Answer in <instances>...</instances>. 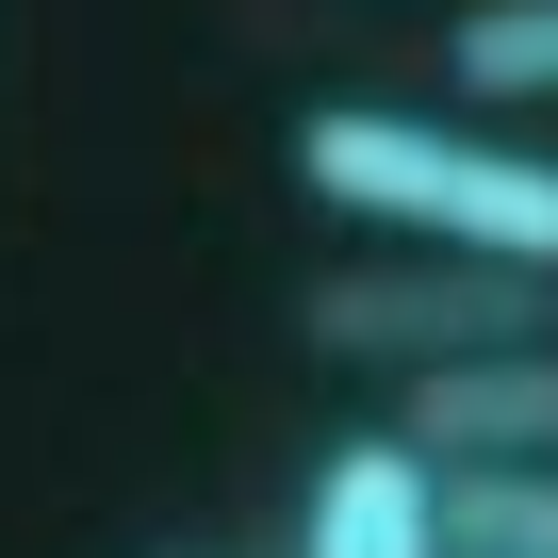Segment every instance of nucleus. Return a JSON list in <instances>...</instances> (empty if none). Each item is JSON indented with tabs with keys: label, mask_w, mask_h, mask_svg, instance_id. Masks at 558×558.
Listing matches in <instances>:
<instances>
[{
	"label": "nucleus",
	"mask_w": 558,
	"mask_h": 558,
	"mask_svg": "<svg viewBox=\"0 0 558 558\" xmlns=\"http://www.w3.org/2000/svg\"><path fill=\"white\" fill-rule=\"evenodd\" d=\"M296 197H329L378 246L558 279V165H525L493 132H444V116H395V99H313L296 116Z\"/></svg>",
	"instance_id": "obj_1"
},
{
	"label": "nucleus",
	"mask_w": 558,
	"mask_h": 558,
	"mask_svg": "<svg viewBox=\"0 0 558 558\" xmlns=\"http://www.w3.org/2000/svg\"><path fill=\"white\" fill-rule=\"evenodd\" d=\"M296 345L395 395V378H444V362H493V345H558V279L444 263V246H345V263L296 279Z\"/></svg>",
	"instance_id": "obj_2"
},
{
	"label": "nucleus",
	"mask_w": 558,
	"mask_h": 558,
	"mask_svg": "<svg viewBox=\"0 0 558 558\" xmlns=\"http://www.w3.org/2000/svg\"><path fill=\"white\" fill-rule=\"evenodd\" d=\"M395 444L427 476H460V460H558V345H493V362L395 378Z\"/></svg>",
	"instance_id": "obj_3"
},
{
	"label": "nucleus",
	"mask_w": 558,
	"mask_h": 558,
	"mask_svg": "<svg viewBox=\"0 0 558 558\" xmlns=\"http://www.w3.org/2000/svg\"><path fill=\"white\" fill-rule=\"evenodd\" d=\"M296 558H444V542H427V460H411L395 427L329 444V460L296 476Z\"/></svg>",
	"instance_id": "obj_4"
},
{
	"label": "nucleus",
	"mask_w": 558,
	"mask_h": 558,
	"mask_svg": "<svg viewBox=\"0 0 558 558\" xmlns=\"http://www.w3.org/2000/svg\"><path fill=\"white\" fill-rule=\"evenodd\" d=\"M427 542L444 558H558V460H460V476H427Z\"/></svg>",
	"instance_id": "obj_5"
},
{
	"label": "nucleus",
	"mask_w": 558,
	"mask_h": 558,
	"mask_svg": "<svg viewBox=\"0 0 558 558\" xmlns=\"http://www.w3.org/2000/svg\"><path fill=\"white\" fill-rule=\"evenodd\" d=\"M444 83H460L476 116H509V99H558V0H460Z\"/></svg>",
	"instance_id": "obj_6"
},
{
	"label": "nucleus",
	"mask_w": 558,
	"mask_h": 558,
	"mask_svg": "<svg viewBox=\"0 0 558 558\" xmlns=\"http://www.w3.org/2000/svg\"><path fill=\"white\" fill-rule=\"evenodd\" d=\"M165 558H214V542H165Z\"/></svg>",
	"instance_id": "obj_7"
}]
</instances>
